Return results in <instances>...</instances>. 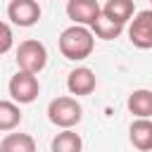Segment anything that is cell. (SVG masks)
Instances as JSON below:
<instances>
[{"label":"cell","mask_w":152,"mask_h":152,"mask_svg":"<svg viewBox=\"0 0 152 152\" xmlns=\"http://www.w3.org/2000/svg\"><path fill=\"white\" fill-rule=\"evenodd\" d=\"M95 86H97L95 71L88 69V66H76V69H71L69 76H66V90H69V95H76V97L90 95V93L95 90Z\"/></svg>","instance_id":"cell-8"},{"label":"cell","mask_w":152,"mask_h":152,"mask_svg":"<svg viewBox=\"0 0 152 152\" xmlns=\"http://www.w3.org/2000/svg\"><path fill=\"white\" fill-rule=\"evenodd\" d=\"M50 152H83V138L74 128H64L52 138Z\"/></svg>","instance_id":"cell-12"},{"label":"cell","mask_w":152,"mask_h":152,"mask_svg":"<svg viewBox=\"0 0 152 152\" xmlns=\"http://www.w3.org/2000/svg\"><path fill=\"white\" fill-rule=\"evenodd\" d=\"M40 14H43V10H40L38 0H10V5H7V19L21 28L38 24Z\"/></svg>","instance_id":"cell-6"},{"label":"cell","mask_w":152,"mask_h":152,"mask_svg":"<svg viewBox=\"0 0 152 152\" xmlns=\"http://www.w3.org/2000/svg\"><path fill=\"white\" fill-rule=\"evenodd\" d=\"M0 152H36V140L28 133H7L0 140Z\"/></svg>","instance_id":"cell-14"},{"label":"cell","mask_w":152,"mask_h":152,"mask_svg":"<svg viewBox=\"0 0 152 152\" xmlns=\"http://www.w3.org/2000/svg\"><path fill=\"white\" fill-rule=\"evenodd\" d=\"M126 107L135 119H150L152 116V90H147V88L133 90L126 100Z\"/></svg>","instance_id":"cell-10"},{"label":"cell","mask_w":152,"mask_h":152,"mask_svg":"<svg viewBox=\"0 0 152 152\" xmlns=\"http://www.w3.org/2000/svg\"><path fill=\"white\" fill-rule=\"evenodd\" d=\"M102 14L126 26L135 17V2L133 0H107L102 5Z\"/></svg>","instance_id":"cell-11"},{"label":"cell","mask_w":152,"mask_h":152,"mask_svg":"<svg viewBox=\"0 0 152 152\" xmlns=\"http://www.w3.org/2000/svg\"><path fill=\"white\" fill-rule=\"evenodd\" d=\"M7 90H10V97L17 102V104H31L38 93H40V83H38V76L36 74H28V71H17L10 83H7Z\"/></svg>","instance_id":"cell-4"},{"label":"cell","mask_w":152,"mask_h":152,"mask_svg":"<svg viewBox=\"0 0 152 152\" xmlns=\"http://www.w3.org/2000/svg\"><path fill=\"white\" fill-rule=\"evenodd\" d=\"M48 119H50V124H55L62 131L64 128H74L83 119V107H81V102L76 97L59 95V97L50 100V104H48Z\"/></svg>","instance_id":"cell-2"},{"label":"cell","mask_w":152,"mask_h":152,"mask_svg":"<svg viewBox=\"0 0 152 152\" xmlns=\"http://www.w3.org/2000/svg\"><path fill=\"white\" fill-rule=\"evenodd\" d=\"M128 40L138 50H150L152 48V10L138 12L128 21Z\"/></svg>","instance_id":"cell-5"},{"label":"cell","mask_w":152,"mask_h":152,"mask_svg":"<svg viewBox=\"0 0 152 152\" xmlns=\"http://www.w3.org/2000/svg\"><path fill=\"white\" fill-rule=\"evenodd\" d=\"M57 45H59V52L64 59H71V62H81V59H88L93 55V48H95V36L88 26H78V24H71L66 26L59 38H57Z\"/></svg>","instance_id":"cell-1"},{"label":"cell","mask_w":152,"mask_h":152,"mask_svg":"<svg viewBox=\"0 0 152 152\" xmlns=\"http://www.w3.org/2000/svg\"><path fill=\"white\" fill-rule=\"evenodd\" d=\"M21 104H17L14 100H0V131L10 133L21 124Z\"/></svg>","instance_id":"cell-13"},{"label":"cell","mask_w":152,"mask_h":152,"mask_svg":"<svg viewBox=\"0 0 152 152\" xmlns=\"http://www.w3.org/2000/svg\"><path fill=\"white\" fill-rule=\"evenodd\" d=\"M12 45H14V33H12L10 24H5V21L0 19V55L10 52Z\"/></svg>","instance_id":"cell-16"},{"label":"cell","mask_w":152,"mask_h":152,"mask_svg":"<svg viewBox=\"0 0 152 152\" xmlns=\"http://www.w3.org/2000/svg\"><path fill=\"white\" fill-rule=\"evenodd\" d=\"M17 66L21 71H28V74H40L48 64V48L36 40V38H28V40H21L19 48H17Z\"/></svg>","instance_id":"cell-3"},{"label":"cell","mask_w":152,"mask_h":152,"mask_svg":"<svg viewBox=\"0 0 152 152\" xmlns=\"http://www.w3.org/2000/svg\"><path fill=\"white\" fill-rule=\"evenodd\" d=\"M90 31H93V36L100 38V40H114V38H119V36L124 33V24H119V21L100 14V17L95 19V24L90 26Z\"/></svg>","instance_id":"cell-15"},{"label":"cell","mask_w":152,"mask_h":152,"mask_svg":"<svg viewBox=\"0 0 152 152\" xmlns=\"http://www.w3.org/2000/svg\"><path fill=\"white\" fill-rule=\"evenodd\" d=\"M150 2H152V0H150Z\"/></svg>","instance_id":"cell-17"},{"label":"cell","mask_w":152,"mask_h":152,"mask_svg":"<svg viewBox=\"0 0 152 152\" xmlns=\"http://www.w3.org/2000/svg\"><path fill=\"white\" fill-rule=\"evenodd\" d=\"M100 14H102V5L97 0H69L66 2V17L78 26L90 28Z\"/></svg>","instance_id":"cell-7"},{"label":"cell","mask_w":152,"mask_h":152,"mask_svg":"<svg viewBox=\"0 0 152 152\" xmlns=\"http://www.w3.org/2000/svg\"><path fill=\"white\" fill-rule=\"evenodd\" d=\"M131 145L140 152H152V121L150 119H135L128 128Z\"/></svg>","instance_id":"cell-9"}]
</instances>
